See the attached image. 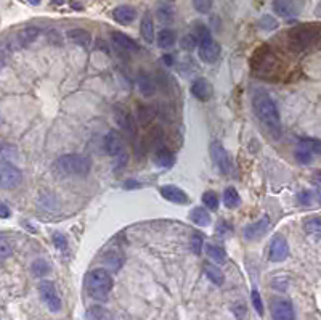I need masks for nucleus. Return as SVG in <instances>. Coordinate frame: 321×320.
<instances>
[{
    "mask_svg": "<svg viewBox=\"0 0 321 320\" xmlns=\"http://www.w3.org/2000/svg\"><path fill=\"white\" fill-rule=\"evenodd\" d=\"M252 108L255 116L265 124V127L273 135H281V118H279L276 103L272 100L270 95L265 94V92H257L252 98Z\"/></svg>",
    "mask_w": 321,
    "mask_h": 320,
    "instance_id": "f257e3e1",
    "label": "nucleus"
},
{
    "mask_svg": "<svg viewBox=\"0 0 321 320\" xmlns=\"http://www.w3.org/2000/svg\"><path fill=\"white\" fill-rule=\"evenodd\" d=\"M321 40V27L315 25H302L291 29L288 34V45L289 49L300 53L303 50L315 47Z\"/></svg>",
    "mask_w": 321,
    "mask_h": 320,
    "instance_id": "f03ea898",
    "label": "nucleus"
},
{
    "mask_svg": "<svg viewBox=\"0 0 321 320\" xmlns=\"http://www.w3.org/2000/svg\"><path fill=\"white\" fill-rule=\"evenodd\" d=\"M85 290L93 299H106L113 290V277L106 269H93L87 275Z\"/></svg>",
    "mask_w": 321,
    "mask_h": 320,
    "instance_id": "7ed1b4c3",
    "label": "nucleus"
},
{
    "mask_svg": "<svg viewBox=\"0 0 321 320\" xmlns=\"http://www.w3.org/2000/svg\"><path fill=\"white\" fill-rule=\"evenodd\" d=\"M55 166L58 172L64 174V176H85V174L90 172L92 161L85 155L71 153L63 155L61 158H58Z\"/></svg>",
    "mask_w": 321,
    "mask_h": 320,
    "instance_id": "20e7f679",
    "label": "nucleus"
},
{
    "mask_svg": "<svg viewBox=\"0 0 321 320\" xmlns=\"http://www.w3.org/2000/svg\"><path fill=\"white\" fill-rule=\"evenodd\" d=\"M254 66L257 74L260 76H272L278 73L279 69V58L272 53L270 50H262L259 52V58L254 60Z\"/></svg>",
    "mask_w": 321,
    "mask_h": 320,
    "instance_id": "39448f33",
    "label": "nucleus"
},
{
    "mask_svg": "<svg viewBox=\"0 0 321 320\" xmlns=\"http://www.w3.org/2000/svg\"><path fill=\"white\" fill-rule=\"evenodd\" d=\"M23 182V174L16 166L10 162H2L0 164V188L13 190Z\"/></svg>",
    "mask_w": 321,
    "mask_h": 320,
    "instance_id": "423d86ee",
    "label": "nucleus"
},
{
    "mask_svg": "<svg viewBox=\"0 0 321 320\" xmlns=\"http://www.w3.org/2000/svg\"><path fill=\"white\" fill-rule=\"evenodd\" d=\"M305 5V0H273V11L283 18L299 16Z\"/></svg>",
    "mask_w": 321,
    "mask_h": 320,
    "instance_id": "0eeeda50",
    "label": "nucleus"
},
{
    "mask_svg": "<svg viewBox=\"0 0 321 320\" xmlns=\"http://www.w3.org/2000/svg\"><path fill=\"white\" fill-rule=\"evenodd\" d=\"M39 294L51 312H58L61 309V298L56 292L55 285L51 282H49V280L40 282L39 283Z\"/></svg>",
    "mask_w": 321,
    "mask_h": 320,
    "instance_id": "6e6552de",
    "label": "nucleus"
},
{
    "mask_svg": "<svg viewBox=\"0 0 321 320\" xmlns=\"http://www.w3.org/2000/svg\"><path fill=\"white\" fill-rule=\"evenodd\" d=\"M103 147H104V151H106L109 156H113V158H119V156L125 155L124 137H122V133H119L118 131H109L106 135H104Z\"/></svg>",
    "mask_w": 321,
    "mask_h": 320,
    "instance_id": "1a4fd4ad",
    "label": "nucleus"
},
{
    "mask_svg": "<svg viewBox=\"0 0 321 320\" xmlns=\"http://www.w3.org/2000/svg\"><path fill=\"white\" fill-rule=\"evenodd\" d=\"M114 119L116 123L119 124L121 131L125 133L128 138H135L137 137V124H135V119H133V116L127 111L125 108L122 107H116L114 108Z\"/></svg>",
    "mask_w": 321,
    "mask_h": 320,
    "instance_id": "9d476101",
    "label": "nucleus"
},
{
    "mask_svg": "<svg viewBox=\"0 0 321 320\" xmlns=\"http://www.w3.org/2000/svg\"><path fill=\"white\" fill-rule=\"evenodd\" d=\"M211 156L215 162V166L219 167L220 172L223 174H228L231 171V161H230V156L226 153L225 147L222 145L220 142H212L211 143Z\"/></svg>",
    "mask_w": 321,
    "mask_h": 320,
    "instance_id": "9b49d317",
    "label": "nucleus"
},
{
    "mask_svg": "<svg viewBox=\"0 0 321 320\" xmlns=\"http://www.w3.org/2000/svg\"><path fill=\"white\" fill-rule=\"evenodd\" d=\"M289 256V246H288V240L276 234L272 238L270 243V261L273 263H283V261Z\"/></svg>",
    "mask_w": 321,
    "mask_h": 320,
    "instance_id": "f8f14e48",
    "label": "nucleus"
},
{
    "mask_svg": "<svg viewBox=\"0 0 321 320\" xmlns=\"http://www.w3.org/2000/svg\"><path fill=\"white\" fill-rule=\"evenodd\" d=\"M272 317L273 320H294L296 312L293 302L288 299H275L272 302Z\"/></svg>",
    "mask_w": 321,
    "mask_h": 320,
    "instance_id": "ddd939ff",
    "label": "nucleus"
},
{
    "mask_svg": "<svg viewBox=\"0 0 321 320\" xmlns=\"http://www.w3.org/2000/svg\"><path fill=\"white\" fill-rule=\"evenodd\" d=\"M198 53H199V58L204 63H215L220 58L222 49H220V45L212 39V40H209V42L198 45Z\"/></svg>",
    "mask_w": 321,
    "mask_h": 320,
    "instance_id": "4468645a",
    "label": "nucleus"
},
{
    "mask_svg": "<svg viewBox=\"0 0 321 320\" xmlns=\"http://www.w3.org/2000/svg\"><path fill=\"white\" fill-rule=\"evenodd\" d=\"M268 227H270V219H268V216H264L259 220H255V222L246 225V229H244V237H246L247 240H259L260 237H264L267 234Z\"/></svg>",
    "mask_w": 321,
    "mask_h": 320,
    "instance_id": "2eb2a0df",
    "label": "nucleus"
},
{
    "mask_svg": "<svg viewBox=\"0 0 321 320\" xmlns=\"http://www.w3.org/2000/svg\"><path fill=\"white\" fill-rule=\"evenodd\" d=\"M159 191L164 200L175 203V205H186V203L190 201L188 195H186L180 187H177V185H164V187H161Z\"/></svg>",
    "mask_w": 321,
    "mask_h": 320,
    "instance_id": "dca6fc26",
    "label": "nucleus"
},
{
    "mask_svg": "<svg viewBox=\"0 0 321 320\" xmlns=\"http://www.w3.org/2000/svg\"><path fill=\"white\" fill-rule=\"evenodd\" d=\"M191 94L195 95L198 100H201V102L211 100V97L214 94L212 84L209 82L207 79H204V78L195 79V80H193V84H191Z\"/></svg>",
    "mask_w": 321,
    "mask_h": 320,
    "instance_id": "f3484780",
    "label": "nucleus"
},
{
    "mask_svg": "<svg viewBox=\"0 0 321 320\" xmlns=\"http://www.w3.org/2000/svg\"><path fill=\"white\" fill-rule=\"evenodd\" d=\"M111 42H113L114 47L121 52H127V53L138 52V44L124 32H113L111 34Z\"/></svg>",
    "mask_w": 321,
    "mask_h": 320,
    "instance_id": "a211bd4d",
    "label": "nucleus"
},
{
    "mask_svg": "<svg viewBox=\"0 0 321 320\" xmlns=\"http://www.w3.org/2000/svg\"><path fill=\"white\" fill-rule=\"evenodd\" d=\"M137 85L143 97H153L156 94V82L147 71H140L137 76Z\"/></svg>",
    "mask_w": 321,
    "mask_h": 320,
    "instance_id": "6ab92c4d",
    "label": "nucleus"
},
{
    "mask_svg": "<svg viewBox=\"0 0 321 320\" xmlns=\"http://www.w3.org/2000/svg\"><path fill=\"white\" fill-rule=\"evenodd\" d=\"M68 39L74 42L75 45H80L84 49H89L92 45V34L87 31V29L82 27H74V29H69L66 32Z\"/></svg>",
    "mask_w": 321,
    "mask_h": 320,
    "instance_id": "aec40b11",
    "label": "nucleus"
},
{
    "mask_svg": "<svg viewBox=\"0 0 321 320\" xmlns=\"http://www.w3.org/2000/svg\"><path fill=\"white\" fill-rule=\"evenodd\" d=\"M113 18L119 25H130L137 18V10L133 7H128V5H119L113 10Z\"/></svg>",
    "mask_w": 321,
    "mask_h": 320,
    "instance_id": "412c9836",
    "label": "nucleus"
},
{
    "mask_svg": "<svg viewBox=\"0 0 321 320\" xmlns=\"http://www.w3.org/2000/svg\"><path fill=\"white\" fill-rule=\"evenodd\" d=\"M101 261L103 264L108 267L109 270H119L122 263H124V254H122L119 249H108L104 251L101 256Z\"/></svg>",
    "mask_w": 321,
    "mask_h": 320,
    "instance_id": "4be33fe9",
    "label": "nucleus"
},
{
    "mask_svg": "<svg viewBox=\"0 0 321 320\" xmlns=\"http://www.w3.org/2000/svg\"><path fill=\"white\" fill-rule=\"evenodd\" d=\"M140 34L142 37L145 39V42H154L156 39V32H154V21H153V16H151L149 11L143 15L142 23H140Z\"/></svg>",
    "mask_w": 321,
    "mask_h": 320,
    "instance_id": "5701e85b",
    "label": "nucleus"
},
{
    "mask_svg": "<svg viewBox=\"0 0 321 320\" xmlns=\"http://www.w3.org/2000/svg\"><path fill=\"white\" fill-rule=\"evenodd\" d=\"M153 161L157 167H162V169H169V167L173 166L175 162V156L172 155L171 150H167L166 147H161L154 151L153 155Z\"/></svg>",
    "mask_w": 321,
    "mask_h": 320,
    "instance_id": "b1692460",
    "label": "nucleus"
},
{
    "mask_svg": "<svg viewBox=\"0 0 321 320\" xmlns=\"http://www.w3.org/2000/svg\"><path fill=\"white\" fill-rule=\"evenodd\" d=\"M40 31L37 27L34 26H27L25 29H21V31L16 34V42H18L20 47H27V45H31L34 40L39 37Z\"/></svg>",
    "mask_w": 321,
    "mask_h": 320,
    "instance_id": "393cba45",
    "label": "nucleus"
},
{
    "mask_svg": "<svg viewBox=\"0 0 321 320\" xmlns=\"http://www.w3.org/2000/svg\"><path fill=\"white\" fill-rule=\"evenodd\" d=\"M190 219L193 224H196L199 227H206L211 224V214H209L207 209H204V208H193L190 213Z\"/></svg>",
    "mask_w": 321,
    "mask_h": 320,
    "instance_id": "a878e982",
    "label": "nucleus"
},
{
    "mask_svg": "<svg viewBox=\"0 0 321 320\" xmlns=\"http://www.w3.org/2000/svg\"><path fill=\"white\" fill-rule=\"evenodd\" d=\"M177 40V34H175L173 29H161L157 32V37H156V42L159 45L161 49H169L172 47Z\"/></svg>",
    "mask_w": 321,
    "mask_h": 320,
    "instance_id": "bb28decb",
    "label": "nucleus"
},
{
    "mask_svg": "<svg viewBox=\"0 0 321 320\" xmlns=\"http://www.w3.org/2000/svg\"><path fill=\"white\" fill-rule=\"evenodd\" d=\"M204 273H206L209 280L214 285H217V287H222L225 282V277H223V273H222V270L217 266H214L211 263H204Z\"/></svg>",
    "mask_w": 321,
    "mask_h": 320,
    "instance_id": "cd10ccee",
    "label": "nucleus"
},
{
    "mask_svg": "<svg viewBox=\"0 0 321 320\" xmlns=\"http://www.w3.org/2000/svg\"><path fill=\"white\" fill-rule=\"evenodd\" d=\"M223 205L228 209H236L241 206V196H239L238 190L228 187L223 191Z\"/></svg>",
    "mask_w": 321,
    "mask_h": 320,
    "instance_id": "c85d7f7f",
    "label": "nucleus"
},
{
    "mask_svg": "<svg viewBox=\"0 0 321 320\" xmlns=\"http://www.w3.org/2000/svg\"><path fill=\"white\" fill-rule=\"evenodd\" d=\"M87 320H111V314L108 309H104L101 306H92L85 314Z\"/></svg>",
    "mask_w": 321,
    "mask_h": 320,
    "instance_id": "c756f323",
    "label": "nucleus"
},
{
    "mask_svg": "<svg viewBox=\"0 0 321 320\" xmlns=\"http://www.w3.org/2000/svg\"><path fill=\"white\" fill-rule=\"evenodd\" d=\"M299 147L307 148L310 153L321 156V140L320 138H313V137H302L299 140Z\"/></svg>",
    "mask_w": 321,
    "mask_h": 320,
    "instance_id": "7c9ffc66",
    "label": "nucleus"
},
{
    "mask_svg": "<svg viewBox=\"0 0 321 320\" xmlns=\"http://www.w3.org/2000/svg\"><path fill=\"white\" fill-rule=\"evenodd\" d=\"M206 253L207 256L211 258L214 263H217V264H223L225 261H226V253H225V249L223 248H220L217 245H206Z\"/></svg>",
    "mask_w": 321,
    "mask_h": 320,
    "instance_id": "2f4dec72",
    "label": "nucleus"
},
{
    "mask_svg": "<svg viewBox=\"0 0 321 320\" xmlns=\"http://www.w3.org/2000/svg\"><path fill=\"white\" fill-rule=\"evenodd\" d=\"M156 16L161 23H172L173 21V8L167 3H159L156 8Z\"/></svg>",
    "mask_w": 321,
    "mask_h": 320,
    "instance_id": "473e14b6",
    "label": "nucleus"
},
{
    "mask_svg": "<svg viewBox=\"0 0 321 320\" xmlns=\"http://www.w3.org/2000/svg\"><path fill=\"white\" fill-rule=\"evenodd\" d=\"M303 230L312 237H321V217H308L303 222Z\"/></svg>",
    "mask_w": 321,
    "mask_h": 320,
    "instance_id": "72a5a7b5",
    "label": "nucleus"
},
{
    "mask_svg": "<svg viewBox=\"0 0 321 320\" xmlns=\"http://www.w3.org/2000/svg\"><path fill=\"white\" fill-rule=\"evenodd\" d=\"M31 270H32V275H36V277H45L47 273L50 272V266H49V263H47V261L37 259V261H34V263H32Z\"/></svg>",
    "mask_w": 321,
    "mask_h": 320,
    "instance_id": "f704fd0d",
    "label": "nucleus"
},
{
    "mask_svg": "<svg viewBox=\"0 0 321 320\" xmlns=\"http://www.w3.org/2000/svg\"><path fill=\"white\" fill-rule=\"evenodd\" d=\"M202 203H204V206L209 208L211 211H215V209L219 208L220 200L215 191H206V193L202 195Z\"/></svg>",
    "mask_w": 321,
    "mask_h": 320,
    "instance_id": "c9c22d12",
    "label": "nucleus"
},
{
    "mask_svg": "<svg viewBox=\"0 0 321 320\" xmlns=\"http://www.w3.org/2000/svg\"><path fill=\"white\" fill-rule=\"evenodd\" d=\"M259 26L264 29V31H275V29H278L279 23L276 18H273L272 15H264L259 21Z\"/></svg>",
    "mask_w": 321,
    "mask_h": 320,
    "instance_id": "e433bc0d",
    "label": "nucleus"
},
{
    "mask_svg": "<svg viewBox=\"0 0 321 320\" xmlns=\"http://www.w3.org/2000/svg\"><path fill=\"white\" fill-rule=\"evenodd\" d=\"M313 153H310L307 148H302L299 147L296 150V160L300 162V164H310L312 160H313Z\"/></svg>",
    "mask_w": 321,
    "mask_h": 320,
    "instance_id": "4c0bfd02",
    "label": "nucleus"
},
{
    "mask_svg": "<svg viewBox=\"0 0 321 320\" xmlns=\"http://www.w3.org/2000/svg\"><path fill=\"white\" fill-rule=\"evenodd\" d=\"M250 299H252V306H254L255 312L262 317V316H264V302H262L260 293L257 292V290H252V293H250Z\"/></svg>",
    "mask_w": 321,
    "mask_h": 320,
    "instance_id": "58836bf2",
    "label": "nucleus"
},
{
    "mask_svg": "<svg viewBox=\"0 0 321 320\" xmlns=\"http://www.w3.org/2000/svg\"><path fill=\"white\" fill-rule=\"evenodd\" d=\"M193 5L195 8L199 11V13H209L212 8V0H193Z\"/></svg>",
    "mask_w": 321,
    "mask_h": 320,
    "instance_id": "ea45409f",
    "label": "nucleus"
},
{
    "mask_svg": "<svg viewBox=\"0 0 321 320\" xmlns=\"http://www.w3.org/2000/svg\"><path fill=\"white\" fill-rule=\"evenodd\" d=\"M312 200H313V193L310 190H302L299 191V195H297V201H299V205L302 206H310Z\"/></svg>",
    "mask_w": 321,
    "mask_h": 320,
    "instance_id": "a19ab883",
    "label": "nucleus"
},
{
    "mask_svg": "<svg viewBox=\"0 0 321 320\" xmlns=\"http://www.w3.org/2000/svg\"><path fill=\"white\" fill-rule=\"evenodd\" d=\"M11 253H13V248H11L8 240H7V238H3V237H0V259L8 258Z\"/></svg>",
    "mask_w": 321,
    "mask_h": 320,
    "instance_id": "79ce46f5",
    "label": "nucleus"
},
{
    "mask_svg": "<svg viewBox=\"0 0 321 320\" xmlns=\"http://www.w3.org/2000/svg\"><path fill=\"white\" fill-rule=\"evenodd\" d=\"M51 238H53V245H55L58 249H60V251H66V249H68V240H66V237H64L63 234H58V232H56V234H53V237H51Z\"/></svg>",
    "mask_w": 321,
    "mask_h": 320,
    "instance_id": "37998d69",
    "label": "nucleus"
},
{
    "mask_svg": "<svg viewBox=\"0 0 321 320\" xmlns=\"http://www.w3.org/2000/svg\"><path fill=\"white\" fill-rule=\"evenodd\" d=\"M191 249L195 254H201V249H202V235L201 234H195L191 237Z\"/></svg>",
    "mask_w": 321,
    "mask_h": 320,
    "instance_id": "c03bdc74",
    "label": "nucleus"
},
{
    "mask_svg": "<svg viewBox=\"0 0 321 320\" xmlns=\"http://www.w3.org/2000/svg\"><path fill=\"white\" fill-rule=\"evenodd\" d=\"M182 49H185V50H193L196 47V44H198V40H196V37L193 36V34H188V36H185L183 39H182Z\"/></svg>",
    "mask_w": 321,
    "mask_h": 320,
    "instance_id": "a18cd8bd",
    "label": "nucleus"
},
{
    "mask_svg": "<svg viewBox=\"0 0 321 320\" xmlns=\"http://www.w3.org/2000/svg\"><path fill=\"white\" fill-rule=\"evenodd\" d=\"M230 232H231V227H230V224H226L225 220H220V222L217 224V235L223 237L225 234H230Z\"/></svg>",
    "mask_w": 321,
    "mask_h": 320,
    "instance_id": "49530a36",
    "label": "nucleus"
},
{
    "mask_svg": "<svg viewBox=\"0 0 321 320\" xmlns=\"http://www.w3.org/2000/svg\"><path fill=\"white\" fill-rule=\"evenodd\" d=\"M233 312L236 314L238 320H243V319H244V314H246V309H244L243 304H238V306L233 307Z\"/></svg>",
    "mask_w": 321,
    "mask_h": 320,
    "instance_id": "de8ad7c7",
    "label": "nucleus"
},
{
    "mask_svg": "<svg viewBox=\"0 0 321 320\" xmlns=\"http://www.w3.org/2000/svg\"><path fill=\"white\" fill-rule=\"evenodd\" d=\"M10 208L5 205V203H0V217L2 219H8L10 217Z\"/></svg>",
    "mask_w": 321,
    "mask_h": 320,
    "instance_id": "09e8293b",
    "label": "nucleus"
},
{
    "mask_svg": "<svg viewBox=\"0 0 321 320\" xmlns=\"http://www.w3.org/2000/svg\"><path fill=\"white\" fill-rule=\"evenodd\" d=\"M133 187H140V184L137 182V180H127L125 188H133Z\"/></svg>",
    "mask_w": 321,
    "mask_h": 320,
    "instance_id": "8fccbe9b",
    "label": "nucleus"
},
{
    "mask_svg": "<svg viewBox=\"0 0 321 320\" xmlns=\"http://www.w3.org/2000/svg\"><path fill=\"white\" fill-rule=\"evenodd\" d=\"M71 5L74 10H84V5L79 3V0H71Z\"/></svg>",
    "mask_w": 321,
    "mask_h": 320,
    "instance_id": "3c124183",
    "label": "nucleus"
},
{
    "mask_svg": "<svg viewBox=\"0 0 321 320\" xmlns=\"http://www.w3.org/2000/svg\"><path fill=\"white\" fill-rule=\"evenodd\" d=\"M164 63H166L167 66H172L173 63H175L173 61V56L172 55H164Z\"/></svg>",
    "mask_w": 321,
    "mask_h": 320,
    "instance_id": "603ef678",
    "label": "nucleus"
},
{
    "mask_svg": "<svg viewBox=\"0 0 321 320\" xmlns=\"http://www.w3.org/2000/svg\"><path fill=\"white\" fill-rule=\"evenodd\" d=\"M317 198H318V201L321 205V185H320V187H317Z\"/></svg>",
    "mask_w": 321,
    "mask_h": 320,
    "instance_id": "864d4df0",
    "label": "nucleus"
},
{
    "mask_svg": "<svg viewBox=\"0 0 321 320\" xmlns=\"http://www.w3.org/2000/svg\"><path fill=\"white\" fill-rule=\"evenodd\" d=\"M51 3H55V5H63V3H64V0H51Z\"/></svg>",
    "mask_w": 321,
    "mask_h": 320,
    "instance_id": "5fc2aeb1",
    "label": "nucleus"
},
{
    "mask_svg": "<svg viewBox=\"0 0 321 320\" xmlns=\"http://www.w3.org/2000/svg\"><path fill=\"white\" fill-rule=\"evenodd\" d=\"M29 3H32V5H39L40 2H42V0H27Z\"/></svg>",
    "mask_w": 321,
    "mask_h": 320,
    "instance_id": "6e6d98bb",
    "label": "nucleus"
},
{
    "mask_svg": "<svg viewBox=\"0 0 321 320\" xmlns=\"http://www.w3.org/2000/svg\"><path fill=\"white\" fill-rule=\"evenodd\" d=\"M318 13H321V0H320V3H318Z\"/></svg>",
    "mask_w": 321,
    "mask_h": 320,
    "instance_id": "4d7b16f0",
    "label": "nucleus"
}]
</instances>
